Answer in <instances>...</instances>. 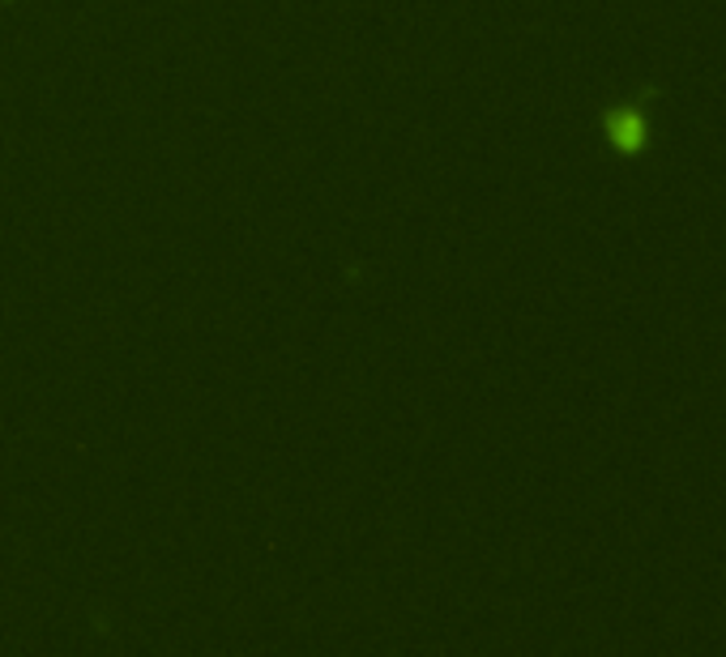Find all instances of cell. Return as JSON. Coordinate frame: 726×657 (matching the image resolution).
Segmentation results:
<instances>
[{"label":"cell","instance_id":"1","mask_svg":"<svg viewBox=\"0 0 726 657\" xmlns=\"http://www.w3.org/2000/svg\"><path fill=\"white\" fill-rule=\"evenodd\" d=\"M607 132H611V141H616L624 154L641 150V141H645L641 111H632V107H620V111H611V116H607Z\"/></svg>","mask_w":726,"mask_h":657}]
</instances>
